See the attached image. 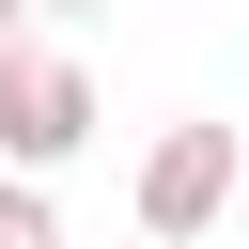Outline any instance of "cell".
I'll return each instance as SVG.
<instances>
[{
  "mask_svg": "<svg viewBox=\"0 0 249 249\" xmlns=\"http://www.w3.org/2000/svg\"><path fill=\"white\" fill-rule=\"evenodd\" d=\"M78 140H93V78L62 47H0V156L16 171H62Z\"/></svg>",
  "mask_w": 249,
  "mask_h": 249,
  "instance_id": "1",
  "label": "cell"
},
{
  "mask_svg": "<svg viewBox=\"0 0 249 249\" xmlns=\"http://www.w3.org/2000/svg\"><path fill=\"white\" fill-rule=\"evenodd\" d=\"M218 202H233V124H156V156H140V233L187 249Z\"/></svg>",
  "mask_w": 249,
  "mask_h": 249,
  "instance_id": "2",
  "label": "cell"
},
{
  "mask_svg": "<svg viewBox=\"0 0 249 249\" xmlns=\"http://www.w3.org/2000/svg\"><path fill=\"white\" fill-rule=\"evenodd\" d=\"M0 47H16V0H0Z\"/></svg>",
  "mask_w": 249,
  "mask_h": 249,
  "instance_id": "5",
  "label": "cell"
},
{
  "mask_svg": "<svg viewBox=\"0 0 249 249\" xmlns=\"http://www.w3.org/2000/svg\"><path fill=\"white\" fill-rule=\"evenodd\" d=\"M0 249H62V218H47V187H31V171H0Z\"/></svg>",
  "mask_w": 249,
  "mask_h": 249,
  "instance_id": "3",
  "label": "cell"
},
{
  "mask_svg": "<svg viewBox=\"0 0 249 249\" xmlns=\"http://www.w3.org/2000/svg\"><path fill=\"white\" fill-rule=\"evenodd\" d=\"M47 16H109V0H47Z\"/></svg>",
  "mask_w": 249,
  "mask_h": 249,
  "instance_id": "4",
  "label": "cell"
}]
</instances>
